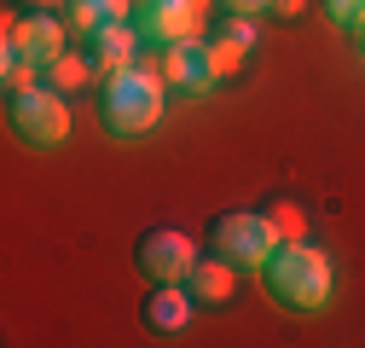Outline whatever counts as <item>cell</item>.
Here are the masks:
<instances>
[{"mask_svg":"<svg viewBox=\"0 0 365 348\" xmlns=\"http://www.w3.org/2000/svg\"><path fill=\"white\" fill-rule=\"evenodd\" d=\"M6 122L29 151H53L70 140V93H58L53 81H35L24 93H6Z\"/></svg>","mask_w":365,"mask_h":348,"instance_id":"cell-3","label":"cell"},{"mask_svg":"<svg viewBox=\"0 0 365 348\" xmlns=\"http://www.w3.org/2000/svg\"><path fill=\"white\" fill-rule=\"evenodd\" d=\"M192 308H197V296H192L186 285H157V290L145 296V325L163 331V337H174V331L192 325Z\"/></svg>","mask_w":365,"mask_h":348,"instance_id":"cell-11","label":"cell"},{"mask_svg":"<svg viewBox=\"0 0 365 348\" xmlns=\"http://www.w3.org/2000/svg\"><path fill=\"white\" fill-rule=\"evenodd\" d=\"M93 76H99V70H93V58H87V47H81V53H70V47H64L47 70H41V81H53L58 93H81V87L93 81Z\"/></svg>","mask_w":365,"mask_h":348,"instance_id":"cell-13","label":"cell"},{"mask_svg":"<svg viewBox=\"0 0 365 348\" xmlns=\"http://www.w3.org/2000/svg\"><path fill=\"white\" fill-rule=\"evenodd\" d=\"M279 238H284V232H279V221H272V215H255V209H226V215H215L209 232H203L209 255L232 261L238 273H244V267H261Z\"/></svg>","mask_w":365,"mask_h":348,"instance_id":"cell-4","label":"cell"},{"mask_svg":"<svg viewBox=\"0 0 365 348\" xmlns=\"http://www.w3.org/2000/svg\"><path fill=\"white\" fill-rule=\"evenodd\" d=\"M186 290L197 296V308H220V302H232L238 290V267L220 255H197V267L186 273Z\"/></svg>","mask_w":365,"mask_h":348,"instance_id":"cell-10","label":"cell"},{"mask_svg":"<svg viewBox=\"0 0 365 348\" xmlns=\"http://www.w3.org/2000/svg\"><path fill=\"white\" fill-rule=\"evenodd\" d=\"M272 18H279V24H296V18H302V0H272Z\"/></svg>","mask_w":365,"mask_h":348,"instance_id":"cell-20","label":"cell"},{"mask_svg":"<svg viewBox=\"0 0 365 348\" xmlns=\"http://www.w3.org/2000/svg\"><path fill=\"white\" fill-rule=\"evenodd\" d=\"M12 6H18V12H64L70 0H12Z\"/></svg>","mask_w":365,"mask_h":348,"instance_id":"cell-19","label":"cell"},{"mask_svg":"<svg viewBox=\"0 0 365 348\" xmlns=\"http://www.w3.org/2000/svg\"><path fill=\"white\" fill-rule=\"evenodd\" d=\"M133 6H140V0H70L64 24H70L76 41H87V35H99L105 24H116V18H133Z\"/></svg>","mask_w":365,"mask_h":348,"instance_id":"cell-12","label":"cell"},{"mask_svg":"<svg viewBox=\"0 0 365 348\" xmlns=\"http://www.w3.org/2000/svg\"><path fill=\"white\" fill-rule=\"evenodd\" d=\"M220 12H244V18H261V12H272V0H220Z\"/></svg>","mask_w":365,"mask_h":348,"instance_id":"cell-18","label":"cell"},{"mask_svg":"<svg viewBox=\"0 0 365 348\" xmlns=\"http://www.w3.org/2000/svg\"><path fill=\"white\" fill-rule=\"evenodd\" d=\"M215 35H226V41H244V47H250V41H255V18H244V12H226Z\"/></svg>","mask_w":365,"mask_h":348,"instance_id":"cell-17","label":"cell"},{"mask_svg":"<svg viewBox=\"0 0 365 348\" xmlns=\"http://www.w3.org/2000/svg\"><path fill=\"white\" fill-rule=\"evenodd\" d=\"M244 41H226V35H209V64H215V81H232L244 76Z\"/></svg>","mask_w":365,"mask_h":348,"instance_id":"cell-14","label":"cell"},{"mask_svg":"<svg viewBox=\"0 0 365 348\" xmlns=\"http://www.w3.org/2000/svg\"><path fill=\"white\" fill-rule=\"evenodd\" d=\"M197 238L180 232V227H151L140 244H133V261H140V273L151 285H186V273L197 267Z\"/></svg>","mask_w":365,"mask_h":348,"instance_id":"cell-6","label":"cell"},{"mask_svg":"<svg viewBox=\"0 0 365 348\" xmlns=\"http://www.w3.org/2000/svg\"><path fill=\"white\" fill-rule=\"evenodd\" d=\"M133 29L145 35V47H174L186 35H203V0H140Z\"/></svg>","mask_w":365,"mask_h":348,"instance_id":"cell-7","label":"cell"},{"mask_svg":"<svg viewBox=\"0 0 365 348\" xmlns=\"http://www.w3.org/2000/svg\"><path fill=\"white\" fill-rule=\"evenodd\" d=\"M81 47H87V58H93V70H99V76H110V70H128V64H140V47H145V35L133 29V18H116V24H105L99 35H87Z\"/></svg>","mask_w":365,"mask_h":348,"instance_id":"cell-9","label":"cell"},{"mask_svg":"<svg viewBox=\"0 0 365 348\" xmlns=\"http://www.w3.org/2000/svg\"><path fill=\"white\" fill-rule=\"evenodd\" d=\"M64 47H70V24H64L58 12H6L0 58H24V64H35V70H47Z\"/></svg>","mask_w":365,"mask_h":348,"instance_id":"cell-5","label":"cell"},{"mask_svg":"<svg viewBox=\"0 0 365 348\" xmlns=\"http://www.w3.org/2000/svg\"><path fill=\"white\" fill-rule=\"evenodd\" d=\"M319 12H325L336 29H359L365 24V0H319Z\"/></svg>","mask_w":365,"mask_h":348,"instance_id":"cell-16","label":"cell"},{"mask_svg":"<svg viewBox=\"0 0 365 348\" xmlns=\"http://www.w3.org/2000/svg\"><path fill=\"white\" fill-rule=\"evenodd\" d=\"M261 279H267V296L279 308H290V314H319L331 302V290H336L331 255L319 244H307V238H279L272 255L261 261Z\"/></svg>","mask_w":365,"mask_h":348,"instance_id":"cell-1","label":"cell"},{"mask_svg":"<svg viewBox=\"0 0 365 348\" xmlns=\"http://www.w3.org/2000/svg\"><path fill=\"white\" fill-rule=\"evenodd\" d=\"M41 70L24 64V58H0V93H24V87H35Z\"/></svg>","mask_w":365,"mask_h":348,"instance_id":"cell-15","label":"cell"},{"mask_svg":"<svg viewBox=\"0 0 365 348\" xmlns=\"http://www.w3.org/2000/svg\"><path fill=\"white\" fill-rule=\"evenodd\" d=\"M354 53H359V64H365V24L354 29Z\"/></svg>","mask_w":365,"mask_h":348,"instance_id":"cell-21","label":"cell"},{"mask_svg":"<svg viewBox=\"0 0 365 348\" xmlns=\"http://www.w3.org/2000/svg\"><path fill=\"white\" fill-rule=\"evenodd\" d=\"M168 111V76L151 64H128L99 81V128L110 140H140Z\"/></svg>","mask_w":365,"mask_h":348,"instance_id":"cell-2","label":"cell"},{"mask_svg":"<svg viewBox=\"0 0 365 348\" xmlns=\"http://www.w3.org/2000/svg\"><path fill=\"white\" fill-rule=\"evenodd\" d=\"M163 76H168L174 93H209V87H215L209 41L203 35H186V41H174V47H163Z\"/></svg>","mask_w":365,"mask_h":348,"instance_id":"cell-8","label":"cell"}]
</instances>
